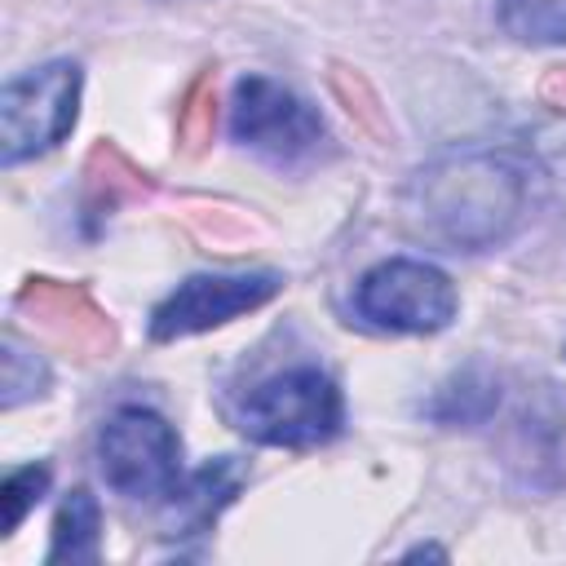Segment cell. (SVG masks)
Returning <instances> with one entry per match:
<instances>
[{
  "label": "cell",
  "instance_id": "6da1fadb",
  "mask_svg": "<svg viewBox=\"0 0 566 566\" xmlns=\"http://www.w3.org/2000/svg\"><path fill=\"white\" fill-rule=\"evenodd\" d=\"M531 203L526 164L509 150H455L424 164L411 181V208L424 234L455 252H486L522 226Z\"/></svg>",
  "mask_w": 566,
  "mask_h": 566
},
{
  "label": "cell",
  "instance_id": "7a4b0ae2",
  "mask_svg": "<svg viewBox=\"0 0 566 566\" xmlns=\"http://www.w3.org/2000/svg\"><path fill=\"white\" fill-rule=\"evenodd\" d=\"M340 389L318 367L279 371L239 402V429L265 447H318L340 433Z\"/></svg>",
  "mask_w": 566,
  "mask_h": 566
},
{
  "label": "cell",
  "instance_id": "3957f363",
  "mask_svg": "<svg viewBox=\"0 0 566 566\" xmlns=\"http://www.w3.org/2000/svg\"><path fill=\"white\" fill-rule=\"evenodd\" d=\"M80 62H49L4 84L0 93V159L22 164L53 150L80 115Z\"/></svg>",
  "mask_w": 566,
  "mask_h": 566
},
{
  "label": "cell",
  "instance_id": "277c9868",
  "mask_svg": "<svg viewBox=\"0 0 566 566\" xmlns=\"http://www.w3.org/2000/svg\"><path fill=\"white\" fill-rule=\"evenodd\" d=\"M106 482L128 500H172L181 491V442L150 407H119L97 438Z\"/></svg>",
  "mask_w": 566,
  "mask_h": 566
},
{
  "label": "cell",
  "instance_id": "5b68a950",
  "mask_svg": "<svg viewBox=\"0 0 566 566\" xmlns=\"http://www.w3.org/2000/svg\"><path fill=\"white\" fill-rule=\"evenodd\" d=\"M455 283L411 256L371 265L354 287V310L385 332H442L455 318Z\"/></svg>",
  "mask_w": 566,
  "mask_h": 566
},
{
  "label": "cell",
  "instance_id": "8992f818",
  "mask_svg": "<svg viewBox=\"0 0 566 566\" xmlns=\"http://www.w3.org/2000/svg\"><path fill=\"white\" fill-rule=\"evenodd\" d=\"M504 478L513 491L548 500L566 491V402L553 385L526 394L500 438Z\"/></svg>",
  "mask_w": 566,
  "mask_h": 566
},
{
  "label": "cell",
  "instance_id": "52a82bcc",
  "mask_svg": "<svg viewBox=\"0 0 566 566\" xmlns=\"http://www.w3.org/2000/svg\"><path fill=\"white\" fill-rule=\"evenodd\" d=\"M230 133L239 146L283 164V159L310 155L323 142V119L292 88H283L265 75H243L234 84V102H230Z\"/></svg>",
  "mask_w": 566,
  "mask_h": 566
},
{
  "label": "cell",
  "instance_id": "ba28073f",
  "mask_svg": "<svg viewBox=\"0 0 566 566\" xmlns=\"http://www.w3.org/2000/svg\"><path fill=\"white\" fill-rule=\"evenodd\" d=\"M283 292V274L252 270V274H190L150 310V340H177L208 327H221L248 310H261Z\"/></svg>",
  "mask_w": 566,
  "mask_h": 566
},
{
  "label": "cell",
  "instance_id": "9c48e42d",
  "mask_svg": "<svg viewBox=\"0 0 566 566\" xmlns=\"http://www.w3.org/2000/svg\"><path fill=\"white\" fill-rule=\"evenodd\" d=\"M18 314L49 336L57 349H66L71 358H111L119 345V332L111 323V314L93 301V292L84 283H57V279H27L13 296Z\"/></svg>",
  "mask_w": 566,
  "mask_h": 566
},
{
  "label": "cell",
  "instance_id": "30bf717a",
  "mask_svg": "<svg viewBox=\"0 0 566 566\" xmlns=\"http://www.w3.org/2000/svg\"><path fill=\"white\" fill-rule=\"evenodd\" d=\"M155 195V177L137 168L115 142H97L84 159V181H80V212L84 226L97 230L106 217H115L128 203H142Z\"/></svg>",
  "mask_w": 566,
  "mask_h": 566
},
{
  "label": "cell",
  "instance_id": "8fae6325",
  "mask_svg": "<svg viewBox=\"0 0 566 566\" xmlns=\"http://www.w3.org/2000/svg\"><path fill=\"white\" fill-rule=\"evenodd\" d=\"M495 411H500V380L482 363H469V367L451 371L420 402V416L429 424H442V429H473V424H486Z\"/></svg>",
  "mask_w": 566,
  "mask_h": 566
},
{
  "label": "cell",
  "instance_id": "7c38bea8",
  "mask_svg": "<svg viewBox=\"0 0 566 566\" xmlns=\"http://www.w3.org/2000/svg\"><path fill=\"white\" fill-rule=\"evenodd\" d=\"M248 482V464L234 455H217L208 460L177 495H172V531L168 535H199L217 522V513L239 495V486Z\"/></svg>",
  "mask_w": 566,
  "mask_h": 566
},
{
  "label": "cell",
  "instance_id": "4fadbf2b",
  "mask_svg": "<svg viewBox=\"0 0 566 566\" xmlns=\"http://www.w3.org/2000/svg\"><path fill=\"white\" fill-rule=\"evenodd\" d=\"M97 531H102L97 500L84 486L66 491V500H62V509L53 517L49 562H97Z\"/></svg>",
  "mask_w": 566,
  "mask_h": 566
},
{
  "label": "cell",
  "instance_id": "5bb4252c",
  "mask_svg": "<svg viewBox=\"0 0 566 566\" xmlns=\"http://www.w3.org/2000/svg\"><path fill=\"white\" fill-rule=\"evenodd\" d=\"M49 380H53V371H49L44 354H35L13 332H4L0 336V407L4 411H18L22 402L44 398L49 394Z\"/></svg>",
  "mask_w": 566,
  "mask_h": 566
},
{
  "label": "cell",
  "instance_id": "9a60e30c",
  "mask_svg": "<svg viewBox=\"0 0 566 566\" xmlns=\"http://www.w3.org/2000/svg\"><path fill=\"white\" fill-rule=\"evenodd\" d=\"M500 22L522 44H566V0H500Z\"/></svg>",
  "mask_w": 566,
  "mask_h": 566
},
{
  "label": "cell",
  "instance_id": "2e32d148",
  "mask_svg": "<svg viewBox=\"0 0 566 566\" xmlns=\"http://www.w3.org/2000/svg\"><path fill=\"white\" fill-rule=\"evenodd\" d=\"M212 128H217V84H212V66H203L177 111V146L186 155H203L212 146Z\"/></svg>",
  "mask_w": 566,
  "mask_h": 566
},
{
  "label": "cell",
  "instance_id": "e0dca14e",
  "mask_svg": "<svg viewBox=\"0 0 566 566\" xmlns=\"http://www.w3.org/2000/svg\"><path fill=\"white\" fill-rule=\"evenodd\" d=\"M332 93L340 97V106L371 133V137H389V115H385V106H380V97H376V88L367 84V75L363 71H354V66H332Z\"/></svg>",
  "mask_w": 566,
  "mask_h": 566
},
{
  "label": "cell",
  "instance_id": "ac0fdd59",
  "mask_svg": "<svg viewBox=\"0 0 566 566\" xmlns=\"http://www.w3.org/2000/svg\"><path fill=\"white\" fill-rule=\"evenodd\" d=\"M49 464H22L4 478L0 486V504H4V535H13L22 526V517L35 509V500L49 491Z\"/></svg>",
  "mask_w": 566,
  "mask_h": 566
},
{
  "label": "cell",
  "instance_id": "d6986e66",
  "mask_svg": "<svg viewBox=\"0 0 566 566\" xmlns=\"http://www.w3.org/2000/svg\"><path fill=\"white\" fill-rule=\"evenodd\" d=\"M539 102L553 111H566V66H548L539 80Z\"/></svg>",
  "mask_w": 566,
  "mask_h": 566
},
{
  "label": "cell",
  "instance_id": "ffe728a7",
  "mask_svg": "<svg viewBox=\"0 0 566 566\" xmlns=\"http://www.w3.org/2000/svg\"><path fill=\"white\" fill-rule=\"evenodd\" d=\"M535 137H539V142H535L539 155H548L553 164H566V124H557V128H539Z\"/></svg>",
  "mask_w": 566,
  "mask_h": 566
},
{
  "label": "cell",
  "instance_id": "44dd1931",
  "mask_svg": "<svg viewBox=\"0 0 566 566\" xmlns=\"http://www.w3.org/2000/svg\"><path fill=\"white\" fill-rule=\"evenodd\" d=\"M407 557H447V553H442V548H433V544H420V548H411Z\"/></svg>",
  "mask_w": 566,
  "mask_h": 566
}]
</instances>
